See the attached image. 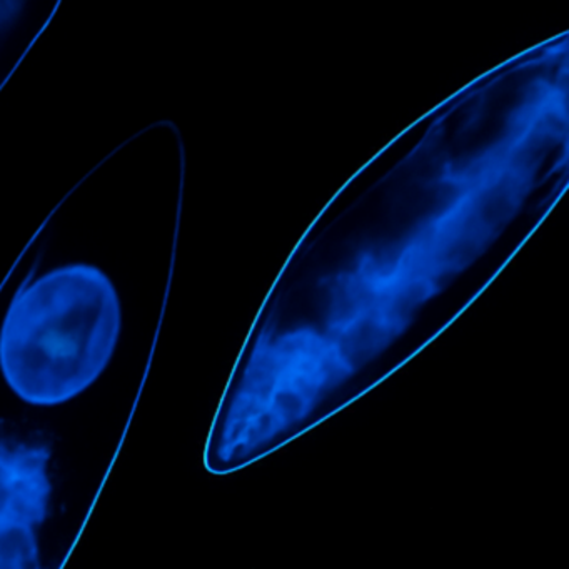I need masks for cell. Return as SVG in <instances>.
Instances as JSON below:
<instances>
[{"label":"cell","mask_w":569,"mask_h":569,"mask_svg":"<svg viewBox=\"0 0 569 569\" xmlns=\"http://www.w3.org/2000/svg\"><path fill=\"white\" fill-rule=\"evenodd\" d=\"M54 449L38 436H0V569H52L42 531L54 509Z\"/></svg>","instance_id":"7a4b0ae2"},{"label":"cell","mask_w":569,"mask_h":569,"mask_svg":"<svg viewBox=\"0 0 569 569\" xmlns=\"http://www.w3.org/2000/svg\"><path fill=\"white\" fill-rule=\"evenodd\" d=\"M62 0H0V94L51 28Z\"/></svg>","instance_id":"3957f363"},{"label":"cell","mask_w":569,"mask_h":569,"mask_svg":"<svg viewBox=\"0 0 569 569\" xmlns=\"http://www.w3.org/2000/svg\"><path fill=\"white\" fill-rule=\"evenodd\" d=\"M12 296L0 325V376L32 408L74 401L102 378L122 336L111 276L86 262L58 266Z\"/></svg>","instance_id":"6da1fadb"}]
</instances>
